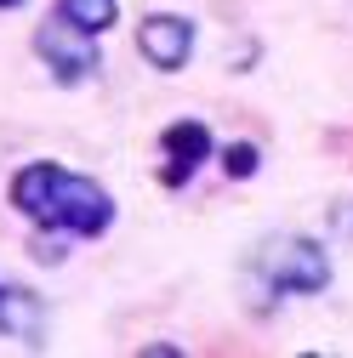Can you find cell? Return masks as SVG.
Wrapping results in <instances>:
<instances>
[{"label": "cell", "mask_w": 353, "mask_h": 358, "mask_svg": "<svg viewBox=\"0 0 353 358\" xmlns=\"http://www.w3.org/2000/svg\"><path fill=\"white\" fill-rule=\"evenodd\" d=\"M165 159H171V165L160 171V176H165V188H183L188 176H194V165L211 159V131H205L200 120L171 125V131H165Z\"/></svg>", "instance_id": "cell-5"}, {"label": "cell", "mask_w": 353, "mask_h": 358, "mask_svg": "<svg viewBox=\"0 0 353 358\" xmlns=\"http://www.w3.org/2000/svg\"><path fill=\"white\" fill-rule=\"evenodd\" d=\"M12 6H23V0H0V12H12Z\"/></svg>", "instance_id": "cell-9"}, {"label": "cell", "mask_w": 353, "mask_h": 358, "mask_svg": "<svg viewBox=\"0 0 353 358\" xmlns=\"http://www.w3.org/2000/svg\"><path fill=\"white\" fill-rule=\"evenodd\" d=\"M52 12H63L69 23H80L85 34H109L120 17V0H57Z\"/></svg>", "instance_id": "cell-7"}, {"label": "cell", "mask_w": 353, "mask_h": 358, "mask_svg": "<svg viewBox=\"0 0 353 358\" xmlns=\"http://www.w3.org/2000/svg\"><path fill=\"white\" fill-rule=\"evenodd\" d=\"M251 165H256V154H251L245 143H240V148H228V171H234V176H251Z\"/></svg>", "instance_id": "cell-8"}, {"label": "cell", "mask_w": 353, "mask_h": 358, "mask_svg": "<svg viewBox=\"0 0 353 358\" xmlns=\"http://www.w3.org/2000/svg\"><path fill=\"white\" fill-rule=\"evenodd\" d=\"M12 205L46 234H63V239H97L109 234L114 222V199L103 182L80 176L69 165H52V159H34L12 176Z\"/></svg>", "instance_id": "cell-1"}, {"label": "cell", "mask_w": 353, "mask_h": 358, "mask_svg": "<svg viewBox=\"0 0 353 358\" xmlns=\"http://www.w3.org/2000/svg\"><path fill=\"white\" fill-rule=\"evenodd\" d=\"M137 52H143L154 69H165V74L188 69V57H194V23H188L183 12H148V17L137 23Z\"/></svg>", "instance_id": "cell-3"}, {"label": "cell", "mask_w": 353, "mask_h": 358, "mask_svg": "<svg viewBox=\"0 0 353 358\" xmlns=\"http://www.w3.org/2000/svg\"><path fill=\"white\" fill-rule=\"evenodd\" d=\"M34 52H40V63L52 69L57 85H80V80L97 74V34H85L63 12H46V23L34 29Z\"/></svg>", "instance_id": "cell-2"}, {"label": "cell", "mask_w": 353, "mask_h": 358, "mask_svg": "<svg viewBox=\"0 0 353 358\" xmlns=\"http://www.w3.org/2000/svg\"><path fill=\"white\" fill-rule=\"evenodd\" d=\"M256 262H262V273H274V285H279V290H319V285L331 279V267H325L319 245H307V239L268 245Z\"/></svg>", "instance_id": "cell-4"}, {"label": "cell", "mask_w": 353, "mask_h": 358, "mask_svg": "<svg viewBox=\"0 0 353 358\" xmlns=\"http://www.w3.org/2000/svg\"><path fill=\"white\" fill-rule=\"evenodd\" d=\"M0 336H18V341L40 336V307L12 285H0Z\"/></svg>", "instance_id": "cell-6"}]
</instances>
